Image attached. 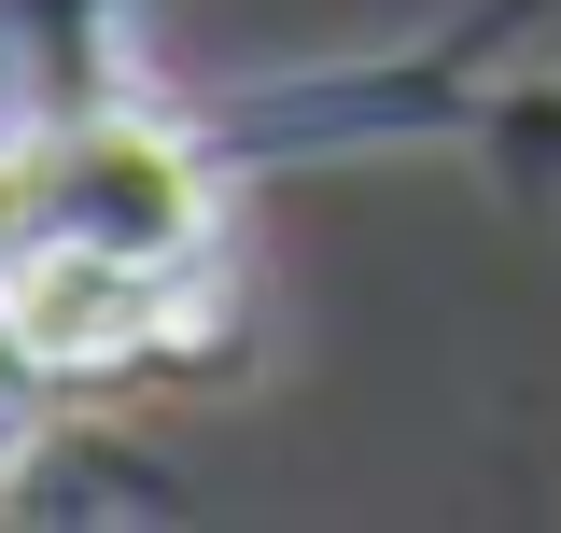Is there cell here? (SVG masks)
I'll return each mask as SVG.
<instances>
[{"mask_svg": "<svg viewBox=\"0 0 561 533\" xmlns=\"http://www.w3.org/2000/svg\"><path fill=\"white\" fill-rule=\"evenodd\" d=\"M154 266L169 253L43 239V253H14V337H28L43 365H113V351H140V324H154Z\"/></svg>", "mask_w": 561, "mask_h": 533, "instance_id": "6da1fadb", "label": "cell"}, {"mask_svg": "<svg viewBox=\"0 0 561 533\" xmlns=\"http://www.w3.org/2000/svg\"><path fill=\"white\" fill-rule=\"evenodd\" d=\"M70 239V155H0V253Z\"/></svg>", "mask_w": 561, "mask_h": 533, "instance_id": "7a4b0ae2", "label": "cell"}, {"mask_svg": "<svg viewBox=\"0 0 561 533\" xmlns=\"http://www.w3.org/2000/svg\"><path fill=\"white\" fill-rule=\"evenodd\" d=\"M14 351H28V337L0 324V421H14V394H28V365H14Z\"/></svg>", "mask_w": 561, "mask_h": 533, "instance_id": "3957f363", "label": "cell"}]
</instances>
